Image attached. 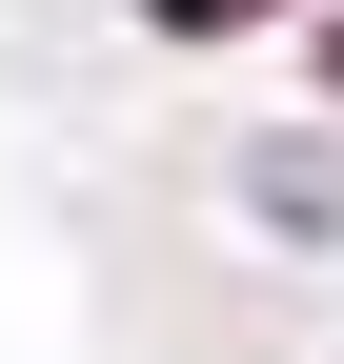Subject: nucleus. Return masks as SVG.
<instances>
[{"mask_svg": "<svg viewBox=\"0 0 344 364\" xmlns=\"http://www.w3.org/2000/svg\"><path fill=\"white\" fill-rule=\"evenodd\" d=\"M162 41H243V21H284V0H142Z\"/></svg>", "mask_w": 344, "mask_h": 364, "instance_id": "f257e3e1", "label": "nucleus"}, {"mask_svg": "<svg viewBox=\"0 0 344 364\" xmlns=\"http://www.w3.org/2000/svg\"><path fill=\"white\" fill-rule=\"evenodd\" d=\"M324 102H344V0H324Z\"/></svg>", "mask_w": 344, "mask_h": 364, "instance_id": "f03ea898", "label": "nucleus"}]
</instances>
